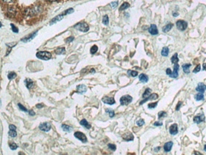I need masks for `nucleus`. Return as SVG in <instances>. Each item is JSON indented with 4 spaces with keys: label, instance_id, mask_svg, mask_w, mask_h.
<instances>
[{
    "label": "nucleus",
    "instance_id": "obj_47",
    "mask_svg": "<svg viewBox=\"0 0 206 155\" xmlns=\"http://www.w3.org/2000/svg\"><path fill=\"white\" fill-rule=\"evenodd\" d=\"M9 129L10 130H16V126L15 125H13V124H10Z\"/></svg>",
    "mask_w": 206,
    "mask_h": 155
},
{
    "label": "nucleus",
    "instance_id": "obj_13",
    "mask_svg": "<svg viewBox=\"0 0 206 155\" xmlns=\"http://www.w3.org/2000/svg\"><path fill=\"white\" fill-rule=\"evenodd\" d=\"M172 145H173V142L172 141H168L167 143L164 144L163 145V150L165 152H170L172 148Z\"/></svg>",
    "mask_w": 206,
    "mask_h": 155
},
{
    "label": "nucleus",
    "instance_id": "obj_8",
    "mask_svg": "<svg viewBox=\"0 0 206 155\" xmlns=\"http://www.w3.org/2000/svg\"><path fill=\"white\" fill-rule=\"evenodd\" d=\"M148 32H150V34L153 35V36L157 35L158 32H158V28H157L156 25H155V24H151V26H150V28H148Z\"/></svg>",
    "mask_w": 206,
    "mask_h": 155
},
{
    "label": "nucleus",
    "instance_id": "obj_19",
    "mask_svg": "<svg viewBox=\"0 0 206 155\" xmlns=\"http://www.w3.org/2000/svg\"><path fill=\"white\" fill-rule=\"evenodd\" d=\"M139 81L142 82L143 83H146L148 82V76L146 75L145 74H141L139 76Z\"/></svg>",
    "mask_w": 206,
    "mask_h": 155
},
{
    "label": "nucleus",
    "instance_id": "obj_57",
    "mask_svg": "<svg viewBox=\"0 0 206 155\" xmlns=\"http://www.w3.org/2000/svg\"><path fill=\"white\" fill-rule=\"evenodd\" d=\"M48 1H49V2H56V1H57V0H48Z\"/></svg>",
    "mask_w": 206,
    "mask_h": 155
},
{
    "label": "nucleus",
    "instance_id": "obj_60",
    "mask_svg": "<svg viewBox=\"0 0 206 155\" xmlns=\"http://www.w3.org/2000/svg\"><path fill=\"white\" fill-rule=\"evenodd\" d=\"M204 150H205V151H206V145H205V147H204Z\"/></svg>",
    "mask_w": 206,
    "mask_h": 155
},
{
    "label": "nucleus",
    "instance_id": "obj_21",
    "mask_svg": "<svg viewBox=\"0 0 206 155\" xmlns=\"http://www.w3.org/2000/svg\"><path fill=\"white\" fill-rule=\"evenodd\" d=\"M191 65L190 63H188V64H184L182 66V68H183V70H184V73H186V74H189V72H190V70H189V68L191 67Z\"/></svg>",
    "mask_w": 206,
    "mask_h": 155
},
{
    "label": "nucleus",
    "instance_id": "obj_54",
    "mask_svg": "<svg viewBox=\"0 0 206 155\" xmlns=\"http://www.w3.org/2000/svg\"><path fill=\"white\" fill-rule=\"evenodd\" d=\"M43 104H37V105H36L37 108H43Z\"/></svg>",
    "mask_w": 206,
    "mask_h": 155
},
{
    "label": "nucleus",
    "instance_id": "obj_52",
    "mask_svg": "<svg viewBox=\"0 0 206 155\" xmlns=\"http://www.w3.org/2000/svg\"><path fill=\"white\" fill-rule=\"evenodd\" d=\"M28 113H29V115H30V116H35V114H36L34 111H32V110H29Z\"/></svg>",
    "mask_w": 206,
    "mask_h": 155
},
{
    "label": "nucleus",
    "instance_id": "obj_15",
    "mask_svg": "<svg viewBox=\"0 0 206 155\" xmlns=\"http://www.w3.org/2000/svg\"><path fill=\"white\" fill-rule=\"evenodd\" d=\"M122 138H123V140H125V141H130L134 140V136H133L132 133H127L122 136Z\"/></svg>",
    "mask_w": 206,
    "mask_h": 155
},
{
    "label": "nucleus",
    "instance_id": "obj_18",
    "mask_svg": "<svg viewBox=\"0 0 206 155\" xmlns=\"http://www.w3.org/2000/svg\"><path fill=\"white\" fill-rule=\"evenodd\" d=\"M36 34H37V32H35L34 33H33V34L28 35V36H26V37H24V38H23V39H22V41H24V42H28V41H31L32 39L34 38V37L36 36Z\"/></svg>",
    "mask_w": 206,
    "mask_h": 155
},
{
    "label": "nucleus",
    "instance_id": "obj_35",
    "mask_svg": "<svg viewBox=\"0 0 206 155\" xmlns=\"http://www.w3.org/2000/svg\"><path fill=\"white\" fill-rule=\"evenodd\" d=\"M102 23L105 25H108V24H109V18H108V16H104V17L102 19Z\"/></svg>",
    "mask_w": 206,
    "mask_h": 155
},
{
    "label": "nucleus",
    "instance_id": "obj_59",
    "mask_svg": "<svg viewBox=\"0 0 206 155\" xmlns=\"http://www.w3.org/2000/svg\"><path fill=\"white\" fill-rule=\"evenodd\" d=\"M178 15H179L178 13H176V14H174V13H173V16H177Z\"/></svg>",
    "mask_w": 206,
    "mask_h": 155
},
{
    "label": "nucleus",
    "instance_id": "obj_7",
    "mask_svg": "<svg viewBox=\"0 0 206 155\" xmlns=\"http://www.w3.org/2000/svg\"><path fill=\"white\" fill-rule=\"evenodd\" d=\"M179 69H180V66H179L177 63L175 64L174 67H173V71L172 72V74L170 75V77L173 78H176L178 77V75H179V74H178Z\"/></svg>",
    "mask_w": 206,
    "mask_h": 155
},
{
    "label": "nucleus",
    "instance_id": "obj_37",
    "mask_svg": "<svg viewBox=\"0 0 206 155\" xmlns=\"http://www.w3.org/2000/svg\"><path fill=\"white\" fill-rule=\"evenodd\" d=\"M105 112H106L108 114H109V116H110V117H114V112L112 109H105Z\"/></svg>",
    "mask_w": 206,
    "mask_h": 155
},
{
    "label": "nucleus",
    "instance_id": "obj_49",
    "mask_svg": "<svg viewBox=\"0 0 206 155\" xmlns=\"http://www.w3.org/2000/svg\"><path fill=\"white\" fill-rule=\"evenodd\" d=\"M73 40H74V37H73V36H70V37H68V38L66 39V42H67V43L71 42V41H72Z\"/></svg>",
    "mask_w": 206,
    "mask_h": 155
},
{
    "label": "nucleus",
    "instance_id": "obj_58",
    "mask_svg": "<svg viewBox=\"0 0 206 155\" xmlns=\"http://www.w3.org/2000/svg\"><path fill=\"white\" fill-rule=\"evenodd\" d=\"M194 154H200V155H201V153H199V152H195Z\"/></svg>",
    "mask_w": 206,
    "mask_h": 155
},
{
    "label": "nucleus",
    "instance_id": "obj_25",
    "mask_svg": "<svg viewBox=\"0 0 206 155\" xmlns=\"http://www.w3.org/2000/svg\"><path fill=\"white\" fill-rule=\"evenodd\" d=\"M171 62H172V63H174V64H176L179 62V58H178V54L177 53H175L174 55L172 57V58H171Z\"/></svg>",
    "mask_w": 206,
    "mask_h": 155
},
{
    "label": "nucleus",
    "instance_id": "obj_14",
    "mask_svg": "<svg viewBox=\"0 0 206 155\" xmlns=\"http://www.w3.org/2000/svg\"><path fill=\"white\" fill-rule=\"evenodd\" d=\"M87 91V87L85 85H79L77 87V92L79 94H84Z\"/></svg>",
    "mask_w": 206,
    "mask_h": 155
},
{
    "label": "nucleus",
    "instance_id": "obj_50",
    "mask_svg": "<svg viewBox=\"0 0 206 155\" xmlns=\"http://www.w3.org/2000/svg\"><path fill=\"white\" fill-rule=\"evenodd\" d=\"M181 105H182V102H179L178 104H177V106H176V110L178 111L179 108H180V107H181Z\"/></svg>",
    "mask_w": 206,
    "mask_h": 155
},
{
    "label": "nucleus",
    "instance_id": "obj_33",
    "mask_svg": "<svg viewBox=\"0 0 206 155\" xmlns=\"http://www.w3.org/2000/svg\"><path fill=\"white\" fill-rule=\"evenodd\" d=\"M16 77V74L14 72H11V73H9V74H8V75H7V78H8V79H10V80H11V79H13V78H14Z\"/></svg>",
    "mask_w": 206,
    "mask_h": 155
},
{
    "label": "nucleus",
    "instance_id": "obj_11",
    "mask_svg": "<svg viewBox=\"0 0 206 155\" xmlns=\"http://www.w3.org/2000/svg\"><path fill=\"white\" fill-rule=\"evenodd\" d=\"M157 98H158V95H157V94H152V95H150L148 97L145 98V99H143V101L140 102V105H142V104L144 103L145 102L148 101V100H153V99H157Z\"/></svg>",
    "mask_w": 206,
    "mask_h": 155
},
{
    "label": "nucleus",
    "instance_id": "obj_30",
    "mask_svg": "<svg viewBox=\"0 0 206 155\" xmlns=\"http://www.w3.org/2000/svg\"><path fill=\"white\" fill-rule=\"evenodd\" d=\"M151 90L150 89V88H147V89H146L145 92L143 94V98H144V99H145V98L148 97V96L150 95V94H151Z\"/></svg>",
    "mask_w": 206,
    "mask_h": 155
},
{
    "label": "nucleus",
    "instance_id": "obj_46",
    "mask_svg": "<svg viewBox=\"0 0 206 155\" xmlns=\"http://www.w3.org/2000/svg\"><path fill=\"white\" fill-rule=\"evenodd\" d=\"M118 2H112V3H110V6H111L112 8H115L118 6Z\"/></svg>",
    "mask_w": 206,
    "mask_h": 155
},
{
    "label": "nucleus",
    "instance_id": "obj_34",
    "mask_svg": "<svg viewBox=\"0 0 206 155\" xmlns=\"http://www.w3.org/2000/svg\"><path fill=\"white\" fill-rule=\"evenodd\" d=\"M128 74L131 77H136L137 75H138V72H137V71H134V70H129Z\"/></svg>",
    "mask_w": 206,
    "mask_h": 155
},
{
    "label": "nucleus",
    "instance_id": "obj_29",
    "mask_svg": "<svg viewBox=\"0 0 206 155\" xmlns=\"http://www.w3.org/2000/svg\"><path fill=\"white\" fill-rule=\"evenodd\" d=\"M129 7H130V4H129L128 3H126V2H125V3L122 4L121 7H120V11H123V10L127 9Z\"/></svg>",
    "mask_w": 206,
    "mask_h": 155
},
{
    "label": "nucleus",
    "instance_id": "obj_24",
    "mask_svg": "<svg viewBox=\"0 0 206 155\" xmlns=\"http://www.w3.org/2000/svg\"><path fill=\"white\" fill-rule=\"evenodd\" d=\"M172 27H173V24H167V25H165V26H164L163 28V32H169L171 29L172 28Z\"/></svg>",
    "mask_w": 206,
    "mask_h": 155
},
{
    "label": "nucleus",
    "instance_id": "obj_27",
    "mask_svg": "<svg viewBox=\"0 0 206 155\" xmlns=\"http://www.w3.org/2000/svg\"><path fill=\"white\" fill-rule=\"evenodd\" d=\"M55 53L58 54V55H61V54H64V53H65V49L64 48H58L57 49H56Z\"/></svg>",
    "mask_w": 206,
    "mask_h": 155
},
{
    "label": "nucleus",
    "instance_id": "obj_40",
    "mask_svg": "<svg viewBox=\"0 0 206 155\" xmlns=\"http://www.w3.org/2000/svg\"><path fill=\"white\" fill-rule=\"evenodd\" d=\"M108 147H109V149H110L112 151L116 150V145H114V144H109V145H108Z\"/></svg>",
    "mask_w": 206,
    "mask_h": 155
},
{
    "label": "nucleus",
    "instance_id": "obj_23",
    "mask_svg": "<svg viewBox=\"0 0 206 155\" xmlns=\"http://www.w3.org/2000/svg\"><path fill=\"white\" fill-rule=\"evenodd\" d=\"M80 124H81V125H82V126H84L85 128H86V129H89L91 128V125L89 124L88 123V121H87L86 120H85V119L81 121Z\"/></svg>",
    "mask_w": 206,
    "mask_h": 155
},
{
    "label": "nucleus",
    "instance_id": "obj_9",
    "mask_svg": "<svg viewBox=\"0 0 206 155\" xmlns=\"http://www.w3.org/2000/svg\"><path fill=\"white\" fill-rule=\"evenodd\" d=\"M102 102L104 103L110 104V105H113L114 103H115V100L113 97H105L102 99Z\"/></svg>",
    "mask_w": 206,
    "mask_h": 155
},
{
    "label": "nucleus",
    "instance_id": "obj_48",
    "mask_svg": "<svg viewBox=\"0 0 206 155\" xmlns=\"http://www.w3.org/2000/svg\"><path fill=\"white\" fill-rule=\"evenodd\" d=\"M172 70H171L170 68H168L167 70H166V74H167L168 76H170V75L172 74Z\"/></svg>",
    "mask_w": 206,
    "mask_h": 155
},
{
    "label": "nucleus",
    "instance_id": "obj_39",
    "mask_svg": "<svg viewBox=\"0 0 206 155\" xmlns=\"http://www.w3.org/2000/svg\"><path fill=\"white\" fill-rule=\"evenodd\" d=\"M157 103H158L157 102H155V103H149V104H148V108H150V109H151V108H156Z\"/></svg>",
    "mask_w": 206,
    "mask_h": 155
},
{
    "label": "nucleus",
    "instance_id": "obj_41",
    "mask_svg": "<svg viewBox=\"0 0 206 155\" xmlns=\"http://www.w3.org/2000/svg\"><path fill=\"white\" fill-rule=\"evenodd\" d=\"M144 123H145V121L143 120H142V119L139 120L136 122V124H137V125H138V126H142V125L144 124Z\"/></svg>",
    "mask_w": 206,
    "mask_h": 155
},
{
    "label": "nucleus",
    "instance_id": "obj_17",
    "mask_svg": "<svg viewBox=\"0 0 206 155\" xmlns=\"http://www.w3.org/2000/svg\"><path fill=\"white\" fill-rule=\"evenodd\" d=\"M196 90L198 92L204 93V92L206 91V86L205 84H203V83H199L198 86L196 87Z\"/></svg>",
    "mask_w": 206,
    "mask_h": 155
},
{
    "label": "nucleus",
    "instance_id": "obj_22",
    "mask_svg": "<svg viewBox=\"0 0 206 155\" xmlns=\"http://www.w3.org/2000/svg\"><path fill=\"white\" fill-rule=\"evenodd\" d=\"M205 97H204V94L201 93V92H199L198 94L195 95V99L196 101H201V100H204Z\"/></svg>",
    "mask_w": 206,
    "mask_h": 155
},
{
    "label": "nucleus",
    "instance_id": "obj_51",
    "mask_svg": "<svg viewBox=\"0 0 206 155\" xmlns=\"http://www.w3.org/2000/svg\"><path fill=\"white\" fill-rule=\"evenodd\" d=\"M154 125H155V126H162V125H163V123H161V122H155V123H154Z\"/></svg>",
    "mask_w": 206,
    "mask_h": 155
},
{
    "label": "nucleus",
    "instance_id": "obj_28",
    "mask_svg": "<svg viewBox=\"0 0 206 155\" xmlns=\"http://www.w3.org/2000/svg\"><path fill=\"white\" fill-rule=\"evenodd\" d=\"M61 128L63 129L64 131L68 132V133H70V132L72 131V128L70 126H68V125H67V124H62Z\"/></svg>",
    "mask_w": 206,
    "mask_h": 155
},
{
    "label": "nucleus",
    "instance_id": "obj_1",
    "mask_svg": "<svg viewBox=\"0 0 206 155\" xmlns=\"http://www.w3.org/2000/svg\"><path fill=\"white\" fill-rule=\"evenodd\" d=\"M36 57L42 60H49L52 58V53L47 51H40L36 53Z\"/></svg>",
    "mask_w": 206,
    "mask_h": 155
},
{
    "label": "nucleus",
    "instance_id": "obj_56",
    "mask_svg": "<svg viewBox=\"0 0 206 155\" xmlns=\"http://www.w3.org/2000/svg\"><path fill=\"white\" fill-rule=\"evenodd\" d=\"M159 149H160V147H157V148H155V151H159Z\"/></svg>",
    "mask_w": 206,
    "mask_h": 155
},
{
    "label": "nucleus",
    "instance_id": "obj_45",
    "mask_svg": "<svg viewBox=\"0 0 206 155\" xmlns=\"http://www.w3.org/2000/svg\"><path fill=\"white\" fill-rule=\"evenodd\" d=\"M72 12H73V8H69V9L66 10V11L64 12V15L70 14V13H72Z\"/></svg>",
    "mask_w": 206,
    "mask_h": 155
},
{
    "label": "nucleus",
    "instance_id": "obj_42",
    "mask_svg": "<svg viewBox=\"0 0 206 155\" xmlns=\"http://www.w3.org/2000/svg\"><path fill=\"white\" fill-rule=\"evenodd\" d=\"M11 30L13 31V32H14V33H18V32H19V29L16 28L15 26H14V24H11Z\"/></svg>",
    "mask_w": 206,
    "mask_h": 155
},
{
    "label": "nucleus",
    "instance_id": "obj_26",
    "mask_svg": "<svg viewBox=\"0 0 206 155\" xmlns=\"http://www.w3.org/2000/svg\"><path fill=\"white\" fill-rule=\"evenodd\" d=\"M168 53H169V49H168V47H163V49H162V51H161L162 56L167 57L168 55Z\"/></svg>",
    "mask_w": 206,
    "mask_h": 155
},
{
    "label": "nucleus",
    "instance_id": "obj_31",
    "mask_svg": "<svg viewBox=\"0 0 206 155\" xmlns=\"http://www.w3.org/2000/svg\"><path fill=\"white\" fill-rule=\"evenodd\" d=\"M9 147L12 150H15L16 149L18 148V145L14 143V142H10V143H9Z\"/></svg>",
    "mask_w": 206,
    "mask_h": 155
},
{
    "label": "nucleus",
    "instance_id": "obj_44",
    "mask_svg": "<svg viewBox=\"0 0 206 155\" xmlns=\"http://www.w3.org/2000/svg\"><path fill=\"white\" fill-rule=\"evenodd\" d=\"M201 66H200V65H198V66H197L194 69V70H193V73H195V74H196V73H198L199 71L201 70Z\"/></svg>",
    "mask_w": 206,
    "mask_h": 155
},
{
    "label": "nucleus",
    "instance_id": "obj_3",
    "mask_svg": "<svg viewBox=\"0 0 206 155\" xmlns=\"http://www.w3.org/2000/svg\"><path fill=\"white\" fill-rule=\"evenodd\" d=\"M132 99H133L130 95H123L120 99V103L121 105H128L132 102Z\"/></svg>",
    "mask_w": 206,
    "mask_h": 155
},
{
    "label": "nucleus",
    "instance_id": "obj_36",
    "mask_svg": "<svg viewBox=\"0 0 206 155\" xmlns=\"http://www.w3.org/2000/svg\"><path fill=\"white\" fill-rule=\"evenodd\" d=\"M8 135L11 137H15L17 136V133H16L15 130H10L9 133H8Z\"/></svg>",
    "mask_w": 206,
    "mask_h": 155
},
{
    "label": "nucleus",
    "instance_id": "obj_20",
    "mask_svg": "<svg viewBox=\"0 0 206 155\" xmlns=\"http://www.w3.org/2000/svg\"><path fill=\"white\" fill-rule=\"evenodd\" d=\"M64 15L63 14V15H60V16H57V17H55L53 20H52L51 22L49 23V24H56V23L61 21L62 19L64 18Z\"/></svg>",
    "mask_w": 206,
    "mask_h": 155
},
{
    "label": "nucleus",
    "instance_id": "obj_10",
    "mask_svg": "<svg viewBox=\"0 0 206 155\" xmlns=\"http://www.w3.org/2000/svg\"><path fill=\"white\" fill-rule=\"evenodd\" d=\"M169 133L172 134V135H176V134L178 133V127L176 124H174L171 125V127L169 128Z\"/></svg>",
    "mask_w": 206,
    "mask_h": 155
},
{
    "label": "nucleus",
    "instance_id": "obj_38",
    "mask_svg": "<svg viewBox=\"0 0 206 155\" xmlns=\"http://www.w3.org/2000/svg\"><path fill=\"white\" fill-rule=\"evenodd\" d=\"M18 107H19V108L20 110H21V111H23V112H28V111H29V110H28V109H27V108H25L24 106H23L21 103H18Z\"/></svg>",
    "mask_w": 206,
    "mask_h": 155
},
{
    "label": "nucleus",
    "instance_id": "obj_55",
    "mask_svg": "<svg viewBox=\"0 0 206 155\" xmlns=\"http://www.w3.org/2000/svg\"><path fill=\"white\" fill-rule=\"evenodd\" d=\"M203 68H204V70H206V63H205L203 65Z\"/></svg>",
    "mask_w": 206,
    "mask_h": 155
},
{
    "label": "nucleus",
    "instance_id": "obj_4",
    "mask_svg": "<svg viewBox=\"0 0 206 155\" xmlns=\"http://www.w3.org/2000/svg\"><path fill=\"white\" fill-rule=\"evenodd\" d=\"M176 24L177 28L180 31H184L185 29L187 28V27H188V24H187V22L184 21V20H178Z\"/></svg>",
    "mask_w": 206,
    "mask_h": 155
},
{
    "label": "nucleus",
    "instance_id": "obj_6",
    "mask_svg": "<svg viewBox=\"0 0 206 155\" xmlns=\"http://www.w3.org/2000/svg\"><path fill=\"white\" fill-rule=\"evenodd\" d=\"M39 129L43 132H48L51 129V124L49 123H42L39 124Z\"/></svg>",
    "mask_w": 206,
    "mask_h": 155
},
{
    "label": "nucleus",
    "instance_id": "obj_5",
    "mask_svg": "<svg viewBox=\"0 0 206 155\" xmlns=\"http://www.w3.org/2000/svg\"><path fill=\"white\" fill-rule=\"evenodd\" d=\"M74 137L77 138V139L80 140L82 142H86L87 141V138L85 137V135L81 132H76L74 133Z\"/></svg>",
    "mask_w": 206,
    "mask_h": 155
},
{
    "label": "nucleus",
    "instance_id": "obj_12",
    "mask_svg": "<svg viewBox=\"0 0 206 155\" xmlns=\"http://www.w3.org/2000/svg\"><path fill=\"white\" fill-rule=\"evenodd\" d=\"M193 121L196 124L201 123V122H202V121H205V116H204L203 114L197 115V116H196L194 118H193Z\"/></svg>",
    "mask_w": 206,
    "mask_h": 155
},
{
    "label": "nucleus",
    "instance_id": "obj_43",
    "mask_svg": "<svg viewBox=\"0 0 206 155\" xmlns=\"http://www.w3.org/2000/svg\"><path fill=\"white\" fill-rule=\"evenodd\" d=\"M167 113L165 112H159V119H161V118H163L164 116H166Z\"/></svg>",
    "mask_w": 206,
    "mask_h": 155
},
{
    "label": "nucleus",
    "instance_id": "obj_53",
    "mask_svg": "<svg viewBox=\"0 0 206 155\" xmlns=\"http://www.w3.org/2000/svg\"><path fill=\"white\" fill-rule=\"evenodd\" d=\"M3 1L6 3H11L13 2V0H3Z\"/></svg>",
    "mask_w": 206,
    "mask_h": 155
},
{
    "label": "nucleus",
    "instance_id": "obj_32",
    "mask_svg": "<svg viewBox=\"0 0 206 155\" xmlns=\"http://www.w3.org/2000/svg\"><path fill=\"white\" fill-rule=\"evenodd\" d=\"M97 49H98V48H97V45H93L92 47H91V49H90V53L92 54L96 53L97 52Z\"/></svg>",
    "mask_w": 206,
    "mask_h": 155
},
{
    "label": "nucleus",
    "instance_id": "obj_2",
    "mask_svg": "<svg viewBox=\"0 0 206 155\" xmlns=\"http://www.w3.org/2000/svg\"><path fill=\"white\" fill-rule=\"evenodd\" d=\"M74 28L76 29H77V30H79V31H81V32H86L89 30V27L88 26V24H87L86 23H84V22L79 23V24H77V25H75Z\"/></svg>",
    "mask_w": 206,
    "mask_h": 155
},
{
    "label": "nucleus",
    "instance_id": "obj_16",
    "mask_svg": "<svg viewBox=\"0 0 206 155\" xmlns=\"http://www.w3.org/2000/svg\"><path fill=\"white\" fill-rule=\"evenodd\" d=\"M24 83H25V85H26V87L28 89H32V87H34V82H33L32 80H31V79H29V78L25 79Z\"/></svg>",
    "mask_w": 206,
    "mask_h": 155
}]
</instances>
